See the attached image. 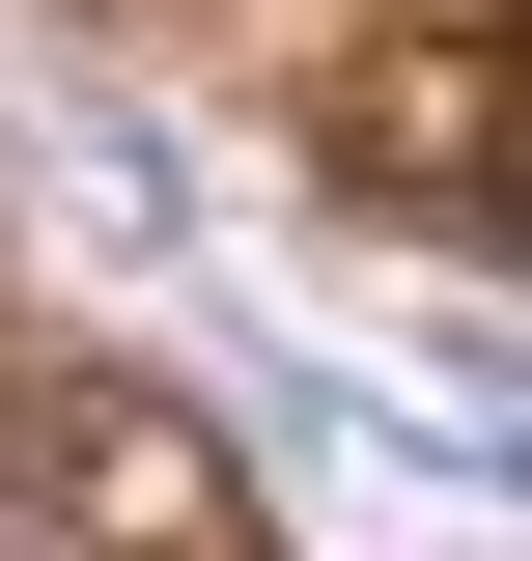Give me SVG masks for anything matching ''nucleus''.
<instances>
[{
  "mask_svg": "<svg viewBox=\"0 0 532 561\" xmlns=\"http://www.w3.org/2000/svg\"><path fill=\"white\" fill-rule=\"evenodd\" d=\"M336 169H365L393 225H449V253H532V57H505V28H420V57H365Z\"/></svg>",
  "mask_w": 532,
  "mask_h": 561,
  "instance_id": "nucleus-1",
  "label": "nucleus"
},
{
  "mask_svg": "<svg viewBox=\"0 0 532 561\" xmlns=\"http://www.w3.org/2000/svg\"><path fill=\"white\" fill-rule=\"evenodd\" d=\"M0 505H140V534H253V449L169 393H28L0 421Z\"/></svg>",
  "mask_w": 532,
  "mask_h": 561,
  "instance_id": "nucleus-2",
  "label": "nucleus"
}]
</instances>
